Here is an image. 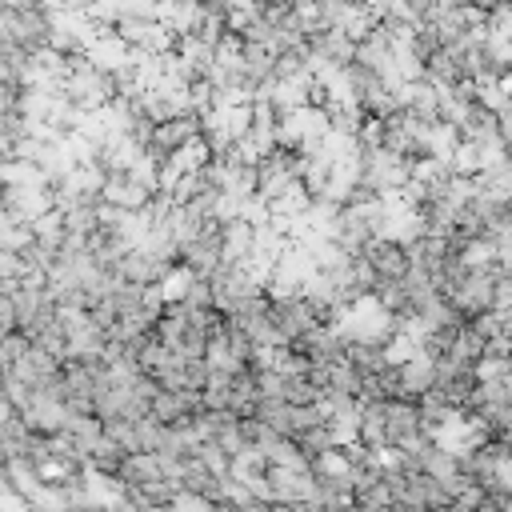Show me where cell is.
Segmentation results:
<instances>
[{
    "label": "cell",
    "mask_w": 512,
    "mask_h": 512,
    "mask_svg": "<svg viewBox=\"0 0 512 512\" xmlns=\"http://www.w3.org/2000/svg\"><path fill=\"white\" fill-rule=\"evenodd\" d=\"M364 260L376 272V280H408V272H412V252L400 240H388V236H380L364 252Z\"/></svg>",
    "instance_id": "cell-1"
}]
</instances>
